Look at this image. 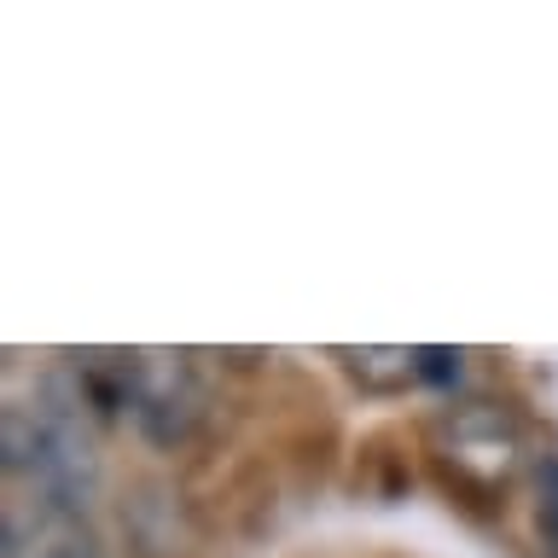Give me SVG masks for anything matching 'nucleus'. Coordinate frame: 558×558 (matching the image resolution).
<instances>
[{"instance_id":"f257e3e1","label":"nucleus","mask_w":558,"mask_h":558,"mask_svg":"<svg viewBox=\"0 0 558 558\" xmlns=\"http://www.w3.org/2000/svg\"><path fill=\"white\" fill-rule=\"evenodd\" d=\"M442 436H448V460L460 465L465 477L506 483L518 471L523 436H518V425L495 408V401H465L460 413L442 418Z\"/></svg>"},{"instance_id":"f03ea898","label":"nucleus","mask_w":558,"mask_h":558,"mask_svg":"<svg viewBox=\"0 0 558 558\" xmlns=\"http://www.w3.org/2000/svg\"><path fill=\"white\" fill-rule=\"evenodd\" d=\"M134 418L151 442H181V436L198 425V384L186 378V366H140L134 384Z\"/></svg>"},{"instance_id":"7ed1b4c3","label":"nucleus","mask_w":558,"mask_h":558,"mask_svg":"<svg viewBox=\"0 0 558 558\" xmlns=\"http://www.w3.org/2000/svg\"><path fill=\"white\" fill-rule=\"evenodd\" d=\"M541 553L558 558V460H541Z\"/></svg>"},{"instance_id":"20e7f679","label":"nucleus","mask_w":558,"mask_h":558,"mask_svg":"<svg viewBox=\"0 0 558 558\" xmlns=\"http://www.w3.org/2000/svg\"><path fill=\"white\" fill-rule=\"evenodd\" d=\"M418 361V378L425 384H453L460 378V349H413Z\"/></svg>"}]
</instances>
